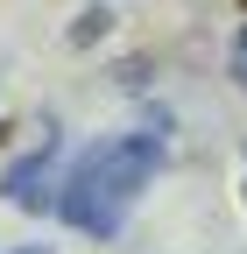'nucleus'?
Listing matches in <instances>:
<instances>
[{
    "label": "nucleus",
    "instance_id": "obj_4",
    "mask_svg": "<svg viewBox=\"0 0 247 254\" xmlns=\"http://www.w3.org/2000/svg\"><path fill=\"white\" fill-rule=\"evenodd\" d=\"M233 78L247 85V28H240V36H233Z\"/></svg>",
    "mask_w": 247,
    "mask_h": 254
},
{
    "label": "nucleus",
    "instance_id": "obj_6",
    "mask_svg": "<svg viewBox=\"0 0 247 254\" xmlns=\"http://www.w3.org/2000/svg\"><path fill=\"white\" fill-rule=\"evenodd\" d=\"M14 254H43V247H14Z\"/></svg>",
    "mask_w": 247,
    "mask_h": 254
},
{
    "label": "nucleus",
    "instance_id": "obj_5",
    "mask_svg": "<svg viewBox=\"0 0 247 254\" xmlns=\"http://www.w3.org/2000/svg\"><path fill=\"white\" fill-rule=\"evenodd\" d=\"M240 198H247V155H240Z\"/></svg>",
    "mask_w": 247,
    "mask_h": 254
},
{
    "label": "nucleus",
    "instance_id": "obj_1",
    "mask_svg": "<svg viewBox=\"0 0 247 254\" xmlns=\"http://www.w3.org/2000/svg\"><path fill=\"white\" fill-rule=\"evenodd\" d=\"M156 170H163V141L156 134H106V141H92L78 163L57 177L50 212L64 219V226L92 233V240H113L120 219H127V205L156 184Z\"/></svg>",
    "mask_w": 247,
    "mask_h": 254
},
{
    "label": "nucleus",
    "instance_id": "obj_3",
    "mask_svg": "<svg viewBox=\"0 0 247 254\" xmlns=\"http://www.w3.org/2000/svg\"><path fill=\"white\" fill-rule=\"evenodd\" d=\"M106 21H113L106 7H85V14L71 21V43H99V36H106Z\"/></svg>",
    "mask_w": 247,
    "mask_h": 254
},
{
    "label": "nucleus",
    "instance_id": "obj_2",
    "mask_svg": "<svg viewBox=\"0 0 247 254\" xmlns=\"http://www.w3.org/2000/svg\"><path fill=\"white\" fill-rule=\"evenodd\" d=\"M57 163H64V141L43 134V141H36V155L7 163V177H0V198L21 205V212H50V198H57Z\"/></svg>",
    "mask_w": 247,
    "mask_h": 254
}]
</instances>
